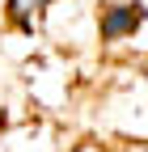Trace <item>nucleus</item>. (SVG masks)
Instances as JSON below:
<instances>
[{
    "instance_id": "obj_1",
    "label": "nucleus",
    "mask_w": 148,
    "mask_h": 152,
    "mask_svg": "<svg viewBox=\"0 0 148 152\" xmlns=\"http://www.w3.org/2000/svg\"><path fill=\"white\" fill-rule=\"evenodd\" d=\"M136 26H140V13H136V9H114V13L106 17L102 30H106V38H114V34H123V30H136Z\"/></svg>"
}]
</instances>
